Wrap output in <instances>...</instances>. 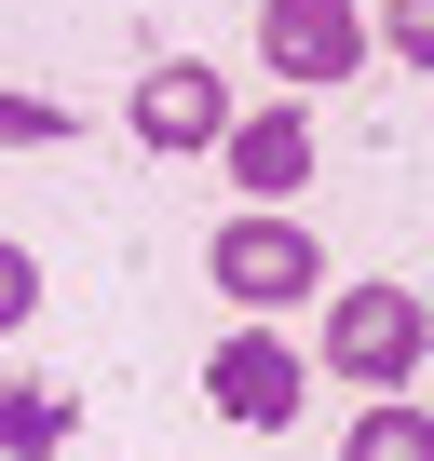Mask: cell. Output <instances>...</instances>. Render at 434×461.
Returning <instances> with one entry per match:
<instances>
[{
	"label": "cell",
	"mask_w": 434,
	"mask_h": 461,
	"mask_svg": "<svg viewBox=\"0 0 434 461\" xmlns=\"http://www.w3.org/2000/svg\"><path fill=\"white\" fill-rule=\"evenodd\" d=\"M420 353H434V299H407V285H339V299H326V366H339V380L407 393Z\"/></svg>",
	"instance_id": "6da1fadb"
},
{
	"label": "cell",
	"mask_w": 434,
	"mask_h": 461,
	"mask_svg": "<svg viewBox=\"0 0 434 461\" xmlns=\"http://www.w3.org/2000/svg\"><path fill=\"white\" fill-rule=\"evenodd\" d=\"M203 258H217V299H231V312H285V299H312V285H326V245H312L285 203H245Z\"/></svg>",
	"instance_id": "7a4b0ae2"
},
{
	"label": "cell",
	"mask_w": 434,
	"mask_h": 461,
	"mask_svg": "<svg viewBox=\"0 0 434 461\" xmlns=\"http://www.w3.org/2000/svg\"><path fill=\"white\" fill-rule=\"evenodd\" d=\"M258 55L285 95H312V82H353L380 55V28H366V0H258Z\"/></svg>",
	"instance_id": "3957f363"
},
{
	"label": "cell",
	"mask_w": 434,
	"mask_h": 461,
	"mask_svg": "<svg viewBox=\"0 0 434 461\" xmlns=\"http://www.w3.org/2000/svg\"><path fill=\"white\" fill-rule=\"evenodd\" d=\"M122 122H136V149H163V163H190V149H217V136H231V82H217L203 55H163V68H136V95H122Z\"/></svg>",
	"instance_id": "277c9868"
},
{
	"label": "cell",
	"mask_w": 434,
	"mask_h": 461,
	"mask_svg": "<svg viewBox=\"0 0 434 461\" xmlns=\"http://www.w3.org/2000/svg\"><path fill=\"white\" fill-rule=\"evenodd\" d=\"M203 393H217V420L285 434V420H299V393H312V366H299V339L245 326V339H217V353H203Z\"/></svg>",
	"instance_id": "5b68a950"
},
{
	"label": "cell",
	"mask_w": 434,
	"mask_h": 461,
	"mask_svg": "<svg viewBox=\"0 0 434 461\" xmlns=\"http://www.w3.org/2000/svg\"><path fill=\"white\" fill-rule=\"evenodd\" d=\"M217 163H231V190H245V203H285V190L312 176V122H299V109H231Z\"/></svg>",
	"instance_id": "8992f818"
},
{
	"label": "cell",
	"mask_w": 434,
	"mask_h": 461,
	"mask_svg": "<svg viewBox=\"0 0 434 461\" xmlns=\"http://www.w3.org/2000/svg\"><path fill=\"white\" fill-rule=\"evenodd\" d=\"M68 434H82L68 380H14V393H0V461H55Z\"/></svg>",
	"instance_id": "52a82bcc"
},
{
	"label": "cell",
	"mask_w": 434,
	"mask_h": 461,
	"mask_svg": "<svg viewBox=\"0 0 434 461\" xmlns=\"http://www.w3.org/2000/svg\"><path fill=\"white\" fill-rule=\"evenodd\" d=\"M339 461H434V407H407V393H380L353 434H339Z\"/></svg>",
	"instance_id": "ba28073f"
},
{
	"label": "cell",
	"mask_w": 434,
	"mask_h": 461,
	"mask_svg": "<svg viewBox=\"0 0 434 461\" xmlns=\"http://www.w3.org/2000/svg\"><path fill=\"white\" fill-rule=\"evenodd\" d=\"M55 136H68L55 95H14V82H0V149H55Z\"/></svg>",
	"instance_id": "9c48e42d"
},
{
	"label": "cell",
	"mask_w": 434,
	"mask_h": 461,
	"mask_svg": "<svg viewBox=\"0 0 434 461\" xmlns=\"http://www.w3.org/2000/svg\"><path fill=\"white\" fill-rule=\"evenodd\" d=\"M366 28H380V55H407V68H434V0H380Z\"/></svg>",
	"instance_id": "30bf717a"
},
{
	"label": "cell",
	"mask_w": 434,
	"mask_h": 461,
	"mask_svg": "<svg viewBox=\"0 0 434 461\" xmlns=\"http://www.w3.org/2000/svg\"><path fill=\"white\" fill-rule=\"evenodd\" d=\"M28 312H41V258H28V245H14V230H0V339H14V326H28Z\"/></svg>",
	"instance_id": "8fae6325"
}]
</instances>
